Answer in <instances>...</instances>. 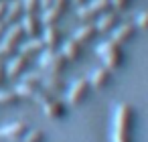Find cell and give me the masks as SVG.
<instances>
[{
    "mask_svg": "<svg viewBox=\"0 0 148 142\" xmlns=\"http://www.w3.org/2000/svg\"><path fill=\"white\" fill-rule=\"evenodd\" d=\"M51 4H53V0H39V6L41 8H49Z\"/></svg>",
    "mask_w": 148,
    "mask_h": 142,
    "instance_id": "cell-30",
    "label": "cell"
},
{
    "mask_svg": "<svg viewBox=\"0 0 148 142\" xmlns=\"http://www.w3.org/2000/svg\"><path fill=\"white\" fill-rule=\"evenodd\" d=\"M67 59L59 49H49L45 47L39 53V69H43L45 73H63L67 67Z\"/></svg>",
    "mask_w": 148,
    "mask_h": 142,
    "instance_id": "cell-3",
    "label": "cell"
},
{
    "mask_svg": "<svg viewBox=\"0 0 148 142\" xmlns=\"http://www.w3.org/2000/svg\"><path fill=\"white\" fill-rule=\"evenodd\" d=\"M4 2H8V0H4Z\"/></svg>",
    "mask_w": 148,
    "mask_h": 142,
    "instance_id": "cell-34",
    "label": "cell"
},
{
    "mask_svg": "<svg viewBox=\"0 0 148 142\" xmlns=\"http://www.w3.org/2000/svg\"><path fill=\"white\" fill-rule=\"evenodd\" d=\"M23 2L21 0H8L6 2V10H4V16H2V21H4V25L8 27V25H14V23H18L21 21V16H23Z\"/></svg>",
    "mask_w": 148,
    "mask_h": 142,
    "instance_id": "cell-18",
    "label": "cell"
},
{
    "mask_svg": "<svg viewBox=\"0 0 148 142\" xmlns=\"http://www.w3.org/2000/svg\"><path fill=\"white\" fill-rule=\"evenodd\" d=\"M106 10H110V0H87L85 4L77 6V19L81 23H89Z\"/></svg>",
    "mask_w": 148,
    "mask_h": 142,
    "instance_id": "cell-5",
    "label": "cell"
},
{
    "mask_svg": "<svg viewBox=\"0 0 148 142\" xmlns=\"http://www.w3.org/2000/svg\"><path fill=\"white\" fill-rule=\"evenodd\" d=\"M18 23H21L25 35H29V37H39V33L43 31L41 29L43 25H41V19L37 16V12H23Z\"/></svg>",
    "mask_w": 148,
    "mask_h": 142,
    "instance_id": "cell-13",
    "label": "cell"
},
{
    "mask_svg": "<svg viewBox=\"0 0 148 142\" xmlns=\"http://www.w3.org/2000/svg\"><path fill=\"white\" fill-rule=\"evenodd\" d=\"M95 51H97V55L101 57L103 67H108L110 71H116V69H120V67L124 65V51H122V47H120L118 43H114L112 39L101 41Z\"/></svg>",
    "mask_w": 148,
    "mask_h": 142,
    "instance_id": "cell-2",
    "label": "cell"
},
{
    "mask_svg": "<svg viewBox=\"0 0 148 142\" xmlns=\"http://www.w3.org/2000/svg\"><path fill=\"white\" fill-rule=\"evenodd\" d=\"M97 35V29L93 23H83L77 31H73V39L81 45H87L89 41H93V37Z\"/></svg>",
    "mask_w": 148,
    "mask_h": 142,
    "instance_id": "cell-19",
    "label": "cell"
},
{
    "mask_svg": "<svg viewBox=\"0 0 148 142\" xmlns=\"http://www.w3.org/2000/svg\"><path fill=\"white\" fill-rule=\"evenodd\" d=\"M43 49H45V43H43L41 37H29L27 41H21V45H18V53L25 55V57H29L31 61H33Z\"/></svg>",
    "mask_w": 148,
    "mask_h": 142,
    "instance_id": "cell-11",
    "label": "cell"
},
{
    "mask_svg": "<svg viewBox=\"0 0 148 142\" xmlns=\"http://www.w3.org/2000/svg\"><path fill=\"white\" fill-rule=\"evenodd\" d=\"M4 31H6V25H4V21H0V37L4 35Z\"/></svg>",
    "mask_w": 148,
    "mask_h": 142,
    "instance_id": "cell-33",
    "label": "cell"
},
{
    "mask_svg": "<svg viewBox=\"0 0 148 142\" xmlns=\"http://www.w3.org/2000/svg\"><path fill=\"white\" fill-rule=\"evenodd\" d=\"M41 89H45L49 95H63L67 89V79L63 77V73H47L41 79Z\"/></svg>",
    "mask_w": 148,
    "mask_h": 142,
    "instance_id": "cell-7",
    "label": "cell"
},
{
    "mask_svg": "<svg viewBox=\"0 0 148 142\" xmlns=\"http://www.w3.org/2000/svg\"><path fill=\"white\" fill-rule=\"evenodd\" d=\"M18 102L21 97L14 93V89H0V106L10 108V106H16Z\"/></svg>",
    "mask_w": 148,
    "mask_h": 142,
    "instance_id": "cell-22",
    "label": "cell"
},
{
    "mask_svg": "<svg viewBox=\"0 0 148 142\" xmlns=\"http://www.w3.org/2000/svg\"><path fill=\"white\" fill-rule=\"evenodd\" d=\"M39 87H41V85H33V83H27V81L21 79V81L16 83V87H14V93H16L21 99H33V97L37 95Z\"/></svg>",
    "mask_w": 148,
    "mask_h": 142,
    "instance_id": "cell-20",
    "label": "cell"
},
{
    "mask_svg": "<svg viewBox=\"0 0 148 142\" xmlns=\"http://www.w3.org/2000/svg\"><path fill=\"white\" fill-rule=\"evenodd\" d=\"M61 14L63 12H59L55 6H49V8H43V12H41V25L43 27H47V25H57L59 23V19H61Z\"/></svg>",
    "mask_w": 148,
    "mask_h": 142,
    "instance_id": "cell-21",
    "label": "cell"
},
{
    "mask_svg": "<svg viewBox=\"0 0 148 142\" xmlns=\"http://www.w3.org/2000/svg\"><path fill=\"white\" fill-rule=\"evenodd\" d=\"M41 110H43L45 118H49V120H61V118L67 116V102H63L61 97L51 95L47 102L41 104Z\"/></svg>",
    "mask_w": 148,
    "mask_h": 142,
    "instance_id": "cell-8",
    "label": "cell"
},
{
    "mask_svg": "<svg viewBox=\"0 0 148 142\" xmlns=\"http://www.w3.org/2000/svg\"><path fill=\"white\" fill-rule=\"evenodd\" d=\"M89 79L87 77H79L75 81H71L65 89V102L69 106H79L85 102V97L89 95Z\"/></svg>",
    "mask_w": 148,
    "mask_h": 142,
    "instance_id": "cell-4",
    "label": "cell"
},
{
    "mask_svg": "<svg viewBox=\"0 0 148 142\" xmlns=\"http://www.w3.org/2000/svg\"><path fill=\"white\" fill-rule=\"evenodd\" d=\"M110 6L116 10V12H122L130 6V0H110Z\"/></svg>",
    "mask_w": 148,
    "mask_h": 142,
    "instance_id": "cell-26",
    "label": "cell"
},
{
    "mask_svg": "<svg viewBox=\"0 0 148 142\" xmlns=\"http://www.w3.org/2000/svg\"><path fill=\"white\" fill-rule=\"evenodd\" d=\"M4 10H6V2L0 0V21H2V16H4Z\"/></svg>",
    "mask_w": 148,
    "mask_h": 142,
    "instance_id": "cell-31",
    "label": "cell"
},
{
    "mask_svg": "<svg viewBox=\"0 0 148 142\" xmlns=\"http://www.w3.org/2000/svg\"><path fill=\"white\" fill-rule=\"evenodd\" d=\"M41 39H43L45 47H49V49H59L61 43H63L61 29H59L57 25H47V27H43V31H41Z\"/></svg>",
    "mask_w": 148,
    "mask_h": 142,
    "instance_id": "cell-14",
    "label": "cell"
},
{
    "mask_svg": "<svg viewBox=\"0 0 148 142\" xmlns=\"http://www.w3.org/2000/svg\"><path fill=\"white\" fill-rule=\"evenodd\" d=\"M6 81V65H4V59H0V85Z\"/></svg>",
    "mask_w": 148,
    "mask_h": 142,
    "instance_id": "cell-29",
    "label": "cell"
},
{
    "mask_svg": "<svg viewBox=\"0 0 148 142\" xmlns=\"http://www.w3.org/2000/svg\"><path fill=\"white\" fill-rule=\"evenodd\" d=\"M87 79H89V85H91L93 89H101V87H108V85H110V81H112V71L101 65V67L93 69Z\"/></svg>",
    "mask_w": 148,
    "mask_h": 142,
    "instance_id": "cell-17",
    "label": "cell"
},
{
    "mask_svg": "<svg viewBox=\"0 0 148 142\" xmlns=\"http://www.w3.org/2000/svg\"><path fill=\"white\" fill-rule=\"evenodd\" d=\"M29 65H31V59L29 57H25L21 53L12 55L8 59V63H6V79H16V77L25 75L27 69H29Z\"/></svg>",
    "mask_w": 148,
    "mask_h": 142,
    "instance_id": "cell-9",
    "label": "cell"
},
{
    "mask_svg": "<svg viewBox=\"0 0 148 142\" xmlns=\"http://www.w3.org/2000/svg\"><path fill=\"white\" fill-rule=\"evenodd\" d=\"M27 132H29V124L25 120H16V122H10V124L0 128V136L6 138V140H12V142L23 140V136Z\"/></svg>",
    "mask_w": 148,
    "mask_h": 142,
    "instance_id": "cell-10",
    "label": "cell"
},
{
    "mask_svg": "<svg viewBox=\"0 0 148 142\" xmlns=\"http://www.w3.org/2000/svg\"><path fill=\"white\" fill-rule=\"evenodd\" d=\"M45 140H47V136L39 128H29V132L23 136V142H45Z\"/></svg>",
    "mask_w": 148,
    "mask_h": 142,
    "instance_id": "cell-23",
    "label": "cell"
},
{
    "mask_svg": "<svg viewBox=\"0 0 148 142\" xmlns=\"http://www.w3.org/2000/svg\"><path fill=\"white\" fill-rule=\"evenodd\" d=\"M43 75H45V71H43V69H41V71H29V73H25V75H23V81L33 83V85H41Z\"/></svg>",
    "mask_w": 148,
    "mask_h": 142,
    "instance_id": "cell-24",
    "label": "cell"
},
{
    "mask_svg": "<svg viewBox=\"0 0 148 142\" xmlns=\"http://www.w3.org/2000/svg\"><path fill=\"white\" fill-rule=\"evenodd\" d=\"M21 2H23V10L25 12H37V8H41L39 0H21Z\"/></svg>",
    "mask_w": 148,
    "mask_h": 142,
    "instance_id": "cell-27",
    "label": "cell"
},
{
    "mask_svg": "<svg viewBox=\"0 0 148 142\" xmlns=\"http://www.w3.org/2000/svg\"><path fill=\"white\" fill-rule=\"evenodd\" d=\"M110 35H112V41H114V43L124 45V43H128V41L136 35V25H132V23H118L116 29H114Z\"/></svg>",
    "mask_w": 148,
    "mask_h": 142,
    "instance_id": "cell-15",
    "label": "cell"
},
{
    "mask_svg": "<svg viewBox=\"0 0 148 142\" xmlns=\"http://www.w3.org/2000/svg\"><path fill=\"white\" fill-rule=\"evenodd\" d=\"M69 2H73L75 6H81V4H85V2H87V0H69Z\"/></svg>",
    "mask_w": 148,
    "mask_h": 142,
    "instance_id": "cell-32",
    "label": "cell"
},
{
    "mask_svg": "<svg viewBox=\"0 0 148 142\" xmlns=\"http://www.w3.org/2000/svg\"><path fill=\"white\" fill-rule=\"evenodd\" d=\"M51 6H55L59 12H65L67 8H69V0H53V4Z\"/></svg>",
    "mask_w": 148,
    "mask_h": 142,
    "instance_id": "cell-28",
    "label": "cell"
},
{
    "mask_svg": "<svg viewBox=\"0 0 148 142\" xmlns=\"http://www.w3.org/2000/svg\"><path fill=\"white\" fill-rule=\"evenodd\" d=\"M132 126H134V108L130 104H118L114 112V130H112V142H134L132 138Z\"/></svg>",
    "mask_w": 148,
    "mask_h": 142,
    "instance_id": "cell-1",
    "label": "cell"
},
{
    "mask_svg": "<svg viewBox=\"0 0 148 142\" xmlns=\"http://www.w3.org/2000/svg\"><path fill=\"white\" fill-rule=\"evenodd\" d=\"M136 29H140V31H148V10H144V12H140L138 16H136Z\"/></svg>",
    "mask_w": 148,
    "mask_h": 142,
    "instance_id": "cell-25",
    "label": "cell"
},
{
    "mask_svg": "<svg viewBox=\"0 0 148 142\" xmlns=\"http://www.w3.org/2000/svg\"><path fill=\"white\" fill-rule=\"evenodd\" d=\"M61 53L65 55V59H67L69 63L79 61V59H81V55H83V45H81V43H77V41L71 37V39H67V41H63V43H61Z\"/></svg>",
    "mask_w": 148,
    "mask_h": 142,
    "instance_id": "cell-16",
    "label": "cell"
},
{
    "mask_svg": "<svg viewBox=\"0 0 148 142\" xmlns=\"http://www.w3.org/2000/svg\"><path fill=\"white\" fill-rule=\"evenodd\" d=\"M118 21H120V14H118L116 10H106V12H101V14L95 19L93 25H95L97 33H112V31L116 29Z\"/></svg>",
    "mask_w": 148,
    "mask_h": 142,
    "instance_id": "cell-12",
    "label": "cell"
},
{
    "mask_svg": "<svg viewBox=\"0 0 148 142\" xmlns=\"http://www.w3.org/2000/svg\"><path fill=\"white\" fill-rule=\"evenodd\" d=\"M23 35H25V31H23L21 23H14V25H8V27H6V31H4L2 41H0V43L4 45V49H6V53H8V59H10L12 55H16L18 45H21V41H23Z\"/></svg>",
    "mask_w": 148,
    "mask_h": 142,
    "instance_id": "cell-6",
    "label": "cell"
}]
</instances>
